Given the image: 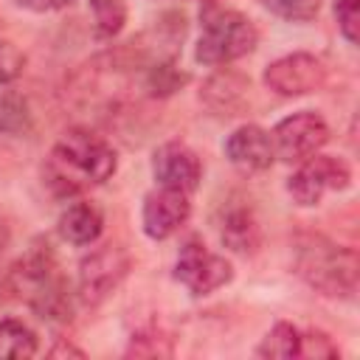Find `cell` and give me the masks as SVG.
Listing matches in <instances>:
<instances>
[{"label":"cell","mask_w":360,"mask_h":360,"mask_svg":"<svg viewBox=\"0 0 360 360\" xmlns=\"http://www.w3.org/2000/svg\"><path fill=\"white\" fill-rule=\"evenodd\" d=\"M17 8L25 11H37V14H48V11H59L65 6H70V0H11Z\"/></svg>","instance_id":"26"},{"label":"cell","mask_w":360,"mask_h":360,"mask_svg":"<svg viewBox=\"0 0 360 360\" xmlns=\"http://www.w3.org/2000/svg\"><path fill=\"white\" fill-rule=\"evenodd\" d=\"M270 138H273V152L278 160L301 163L312 158L329 141V124L323 121V115L312 110H301V112L281 118L276 129L270 132Z\"/></svg>","instance_id":"7"},{"label":"cell","mask_w":360,"mask_h":360,"mask_svg":"<svg viewBox=\"0 0 360 360\" xmlns=\"http://www.w3.org/2000/svg\"><path fill=\"white\" fill-rule=\"evenodd\" d=\"M31 129V112L20 93L3 90L0 93V132L6 135H22Z\"/></svg>","instance_id":"20"},{"label":"cell","mask_w":360,"mask_h":360,"mask_svg":"<svg viewBox=\"0 0 360 360\" xmlns=\"http://www.w3.org/2000/svg\"><path fill=\"white\" fill-rule=\"evenodd\" d=\"M98 39H112L127 22V0H87Z\"/></svg>","instance_id":"19"},{"label":"cell","mask_w":360,"mask_h":360,"mask_svg":"<svg viewBox=\"0 0 360 360\" xmlns=\"http://www.w3.org/2000/svg\"><path fill=\"white\" fill-rule=\"evenodd\" d=\"M248 90H250V82L242 76V73H233V70H219L214 73L211 79H205L202 90H200V98L205 101V107L217 115H239L248 104Z\"/></svg>","instance_id":"13"},{"label":"cell","mask_w":360,"mask_h":360,"mask_svg":"<svg viewBox=\"0 0 360 360\" xmlns=\"http://www.w3.org/2000/svg\"><path fill=\"white\" fill-rule=\"evenodd\" d=\"M59 354H73V357H84V352L82 349H76V346H70V343H65V340H59L53 349H51V357H59Z\"/></svg>","instance_id":"27"},{"label":"cell","mask_w":360,"mask_h":360,"mask_svg":"<svg viewBox=\"0 0 360 360\" xmlns=\"http://www.w3.org/2000/svg\"><path fill=\"white\" fill-rule=\"evenodd\" d=\"M262 6L287 22H309L321 11V0H262Z\"/></svg>","instance_id":"22"},{"label":"cell","mask_w":360,"mask_h":360,"mask_svg":"<svg viewBox=\"0 0 360 360\" xmlns=\"http://www.w3.org/2000/svg\"><path fill=\"white\" fill-rule=\"evenodd\" d=\"M262 82L267 84V90H273L284 98L307 96L326 84V68L315 53L295 51V53H287V56L270 62L264 68Z\"/></svg>","instance_id":"9"},{"label":"cell","mask_w":360,"mask_h":360,"mask_svg":"<svg viewBox=\"0 0 360 360\" xmlns=\"http://www.w3.org/2000/svg\"><path fill=\"white\" fill-rule=\"evenodd\" d=\"M225 158L245 174L264 172L276 158L273 138L259 124H242L225 138Z\"/></svg>","instance_id":"12"},{"label":"cell","mask_w":360,"mask_h":360,"mask_svg":"<svg viewBox=\"0 0 360 360\" xmlns=\"http://www.w3.org/2000/svg\"><path fill=\"white\" fill-rule=\"evenodd\" d=\"M22 70H25V53L14 42L0 39V84L17 82Z\"/></svg>","instance_id":"23"},{"label":"cell","mask_w":360,"mask_h":360,"mask_svg":"<svg viewBox=\"0 0 360 360\" xmlns=\"http://www.w3.org/2000/svg\"><path fill=\"white\" fill-rule=\"evenodd\" d=\"M295 273L321 295L354 298L357 292V250L338 245L321 233H304L295 239Z\"/></svg>","instance_id":"2"},{"label":"cell","mask_w":360,"mask_h":360,"mask_svg":"<svg viewBox=\"0 0 360 360\" xmlns=\"http://www.w3.org/2000/svg\"><path fill=\"white\" fill-rule=\"evenodd\" d=\"M37 349H39V340L28 323L17 318L0 321V357H34Z\"/></svg>","instance_id":"17"},{"label":"cell","mask_w":360,"mask_h":360,"mask_svg":"<svg viewBox=\"0 0 360 360\" xmlns=\"http://www.w3.org/2000/svg\"><path fill=\"white\" fill-rule=\"evenodd\" d=\"M200 17H202V34L197 39L194 59L202 65L217 68V65L236 62V59L248 56L259 42V31H256L253 20H248L245 14H239L233 8L205 3Z\"/></svg>","instance_id":"4"},{"label":"cell","mask_w":360,"mask_h":360,"mask_svg":"<svg viewBox=\"0 0 360 360\" xmlns=\"http://www.w3.org/2000/svg\"><path fill=\"white\" fill-rule=\"evenodd\" d=\"M188 82V73H183L172 59H155L146 65V73H143V87L149 90V96L155 98H163V96H172L174 90H180L183 84Z\"/></svg>","instance_id":"18"},{"label":"cell","mask_w":360,"mask_h":360,"mask_svg":"<svg viewBox=\"0 0 360 360\" xmlns=\"http://www.w3.org/2000/svg\"><path fill=\"white\" fill-rule=\"evenodd\" d=\"M335 20L346 42H357V22H360V3L357 0H335Z\"/></svg>","instance_id":"25"},{"label":"cell","mask_w":360,"mask_h":360,"mask_svg":"<svg viewBox=\"0 0 360 360\" xmlns=\"http://www.w3.org/2000/svg\"><path fill=\"white\" fill-rule=\"evenodd\" d=\"M219 239L233 253H253L262 245V228H259V219H256L253 208L245 205V202H233V205L222 208Z\"/></svg>","instance_id":"14"},{"label":"cell","mask_w":360,"mask_h":360,"mask_svg":"<svg viewBox=\"0 0 360 360\" xmlns=\"http://www.w3.org/2000/svg\"><path fill=\"white\" fill-rule=\"evenodd\" d=\"M256 354L259 357H270V360H292V357H301V329L287 323V321H278L264 338L262 343L256 346Z\"/></svg>","instance_id":"16"},{"label":"cell","mask_w":360,"mask_h":360,"mask_svg":"<svg viewBox=\"0 0 360 360\" xmlns=\"http://www.w3.org/2000/svg\"><path fill=\"white\" fill-rule=\"evenodd\" d=\"M152 174L163 188H174L183 194H191L202 180V163L197 152L180 141H169L158 146L152 158Z\"/></svg>","instance_id":"10"},{"label":"cell","mask_w":360,"mask_h":360,"mask_svg":"<svg viewBox=\"0 0 360 360\" xmlns=\"http://www.w3.org/2000/svg\"><path fill=\"white\" fill-rule=\"evenodd\" d=\"M14 290L28 307L48 321H68L70 318V290L59 273L56 256L48 245H34L25 259H20L11 270Z\"/></svg>","instance_id":"3"},{"label":"cell","mask_w":360,"mask_h":360,"mask_svg":"<svg viewBox=\"0 0 360 360\" xmlns=\"http://www.w3.org/2000/svg\"><path fill=\"white\" fill-rule=\"evenodd\" d=\"M352 186V169L343 158H335V155H312L307 160L298 163V169L290 174L287 180V191L290 197L309 208V205H318L323 200L326 191H343Z\"/></svg>","instance_id":"5"},{"label":"cell","mask_w":360,"mask_h":360,"mask_svg":"<svg viewBox=\"0 0 360 360\" xmlns=\"http://www.w3.org/2000/svg\"><path fill=\"white\" fill-rule=\"evenodd\" d=\"M174 278L191 292V295H208L219 287H225L233 278V267L225 256H217L200 242L197 236L186 239L177 262H174Z\"/></svg>","instance_id":"6"},{"label":"cell","mask_w":360,"mask_h":360,"mask_svg":"<svg viewBox=\"0 0 360 360\" xmlns=\"http://www.w3.org/2000/svg\"><path fill=\"white\" fill-rule=\"evenodd\" d=\"M338 354L340 352L326 332L321 329L301 332V357H338Z\"/></svg>","instance_id":"24"},{"label":"cell","mask_w":360,"mask_h":360,"mask_svg":"<svg viewBox=\"0 0 360 360\" xmlns=\"http://www.w3.org/2000/svg\"><path fill=\"white\" fill-rule=\"evenodd\" d=\"M172 354H174L172 338H166L158 329H146V332L132 335V340L127 346V357H172Z\"/></svg>","instance_id":"21"},{"label":"cell","mask_w":360,"mask_h":360,"mask_svg":"<svg viewBox=\"0 0 360 360\" xmlns=\"http://www.w3.org/2000/svg\"><path fill=\"white\" fill-rule=\"evenodd\" d=\"M115 152L101 135L84 127H73L45 158L42 183L53 197H76L84 188L110 180L115 174Z\"/></svg>","instance_id":"1"},{"label":"cell","mask_w":360,"mask_h":360,"mask_svg":"<svg viewBox=\"0 0 360 360\" xmlns=\"http://www.w3.org/2000/svg\"><path fill=\"white\" fill-rule=\"evenodd\" d=\"M104 231V214L93 202H73L59 217V233L70 245H93Z\"/></svg>","instance_id":"15"},{"label":"cell","mask_w":360,"mask_h":360,"mask_svg":"<svg viewBox=\"0 0 360 360\" xmlns=\"http://www.w3.org/2000/svg\"><path fill=\"white\" fill-rule=\"evenodd\" d=\"M6 245H8V228H6L3 219H0V253L6 250Z\"/></svg>","instance_id":"28"},{"label":"cell","mask_w":360,"mask_h":360,"mask_svg":"<svg viewBox=\"0 0 360 360\" xmlns=\"http://www.w3.org/2000/svg\"><path fill=\"white\" fill-rule=\"evenodd\" d=\"M129 273V256L118 245H104L79 264V298L87 307H98Z\"/></svg>","instance_id":"8"},{"label":"cell","mask_w":360,"mask_h":360,"mask_svg":"<svg viewBox=\"0 0 360 360\" xmlns=\"http://www.w3.org/2000/svg\"><path fill=\"white\" fill-rule=\"evenodd\" d=\"M188 214H191L188 194L160 186V191H149L143 200V211H141L143 233L155 242L169 239L174 231H180V225L188 219Z\"/></svg>","instance_id":"11"}]
</instances>
